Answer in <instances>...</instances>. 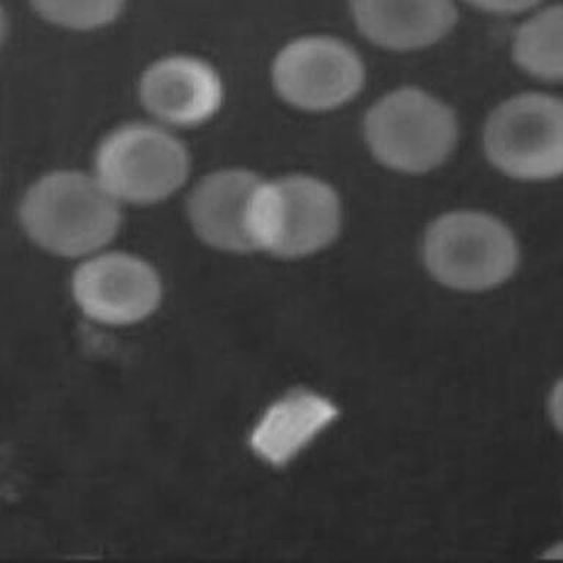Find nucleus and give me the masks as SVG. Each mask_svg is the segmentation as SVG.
<instances>
[{"mask_svg":"<svg viewBox=\"0 0 563 563\" xmlns=\"http://www.w3.org/2000/svg\"><path fill=\"white\" fill-rule=\"evenodd\" d=\"M26 236L40 249L66 258L100 253L121 227V202L95 175L57 170L30 187L21 202Z\"/></svg>","mask_w":563,"mask_h":563,"instance_id":"nucleus-1","label":"nucleus"},{"mask_svg":"<svg viewBox=\"0 0 563 563\" xmlns=\"http://www.w3.org/2000/svg\"><path fill=\"white\" fill-rule=\"evenodd\" d=\"M341 216L338 194L323 180L301 175L262 179L251 200V242L254 251L275 257H306L336 238Z\"/></svg>","mask_w":563,"mask_h":563,"instance_id":"nucleus-2","label":"nucleus"},{"mask_svg":"<svg viewBox=\"0 0 563 563\" xmlns=\"http://www.w3.org/2000/svg\"><path fill=\"white\" fill-rule=\"evenodd\" d=\"M365 140L374 157L402 174H424L446 161L457 140L455 113L418 88H399L368 110Z\"/></svg>","mask_w":563,"mask_h":563,"instance_id":"nucleus-3","label":"nucleus"},{"mask_svg":"<svg viewBox=\"0 0 563 563\" xmlns=\"http://www.w3.org/2000/svg\"><path fill=\"white\" fill-rule=\"evenodd\" d=\"M518 258L512 232L490 214L455 211L435 220L427 231V267L449 288H495L514 275Z\"/></svg>","mask_w":563,"mask_h":563,"instance_id":"nucleus-4","label":"nucleus"},{"mask_svg":"<svg viewBox=\"0 0 563 563\" xmlns=\"http://www.w3.org/2000/svg\"><path fill=\"white\" fill-rule=\"evenodd\" d=\"M189 174L187 147L170 132L130 123L106 136L96 154V178L114 200L154 205L178 191Z\"/></svg>","mask_w":563,"mask_h":563,"instance_id":"nucleus-5","label":"nucleus"},{"mask_svg":"<svg viewBox=\"0 0 563 563\" xmlns=\"http://www.w3.org/2000/svg\"><path fill=\"white\" fill-rule=\"evenodd\" d=\"M484 150L493 166L512 178H556L563 167L562 101L539 92L506 100L487 119Z\"/></svg>","mask_w":563,"mask_h":563,"instance_id":"nucleus-6","label":"nucleus"},{"mask_svg":"<svg viewBox=\"0 0 563 563\" xmlns=\"http://www.w3.org/2000/svg\"><path fill=\"white\" fill-rule=\"evenodd\" d=\"M364 65L354 48L332 37L286 44L273 62V86L286 103L325 112L347 103L364 86Z\"/></svg>","mask_w":563,"mask_h":563,"instance_id":"nucleus-7","label":"nucleus"},{"mask_svg":"<svg viewBox=\"0 0 563 563\" xmlns=\"http://www.w3.org/2000/svg\"><path fill=\"white\" fill-rule=\"evenodd\" d=\"M73 297L88 319L106 325H132L161 307L163 285L156 268L136 255L97 253L73 276Z\"/></svg>","mask_w":563,"mask_h":563,"instance_id":"nucleus-8","label":"nucleus"},{"mask_svg":"<svg viewBox=\"0 0 563 563\" xmlns=\"http://www.w3.org/2000/svg\"><path fill=\"white\" fill-rule=\"evenodd\" d=\"M140 99L166 125L198 126L219 112L222 78L213 66L197 57H165L145 69Z\"/></svg>","mask_w":563,"mask_h":563,"instance_id":"nucleus-9","label":"nucleus"},{"mask_svg":"<svg viewBox=\"0 0 563 563\" xmlns=\"http://www.w3.org/2000/svg\"><path fill=\"white\" fill-rule=\"evenodd\" d=\"M262 178L245 169L206 176L188 202L189 222L207 245L227 253L254 251L250 235L251 200Z\"/></svg>","mask_w":563,"mask_h":563,"instance_id":"nucleus-10","label":"nucleus"},{"mask_svg":"<svg viewBox=\"0 0 563 563\" xmlns=\"http://www.w3.org/2000/svg\"><path fill=\"white\" fill-rule=\"evenodd\" d=\"M351 13L369 42L395 52L440 42L457 20L453 0H351Z\"/></svg>","mask_w":563,"mask_h":563,"instance_id":"nucleus-11","label":"nucleus"},{"mask_svg":"<svg viewBox=\"0 0 563 563\" xmlns=\"http://www.w3.org/2000/svg\"><path fill=\"white\" fill-rule=\"evenodd\" d=\"M338 413L330 400L314 391H289L260 417L251 431V448L267 464L284 466L328 429Z\"/></svg>","mask_w":563,"mask_h":563,"instance_id":"nucleus-12","label":"nucleus"},{"mask_svg":"<svg viewBox=\"0 0 563 563\" xmlns=\"http://www.w3.org/2000/svg\"><path fill=\"white\" fill-rule=\"evenodd\" d=\"M562 34L561 7L545 8L523 22L512 46L519 68L544 81H559L563 75Z\"/></svg>","mask_w":563,"mask_h":563,"instance_id":"nucleus-13","label":"nucleus"},{"mask_svg":"<svg viewBox=\"0 0 563 563\" xmlns=\"http://www.w3.org/2000/svg\"><path fill=\"white\" fill-rule=\"evenodd\" d=\"M44 20L65 29L88 31L117 20L125 0H31Z\"/></svg>","mask_w":563,"mask_h":563,"instance_id":"nucleus-14","label":"nucleus"},{"mask_svg":"<svg viewBox=\"0 0 563 563\" xmlns=\"http://www.w3.org/2000/svg\"><path fill=\"white\" fill-rule=\"evenodd\" d=\"M474 7L493 13H517L537 7L541 0H468Z\"/></svg>","mask_w":563,"mask_h":563,"instance_id":"nucleus-15","label":"nucleus"},{"mask_svg":"<svg viewBox=\"0 0 563 563\" xmlns=\"http://www.w3.org/2000/svg\"><path fill=\"white\" fill-rule=\"evenodd\" d=\"M553 402L552 409L554 412V421L558 422V424H561V387L558 386L556 391L553 394Z\"/></svg>","mask_w":563,"mask_h":563,"instance_id":"nucleus-16","label":"nucleus"},{"mask_svg":"<svg viewBox=\"0 0 563 563\" xmlns=\"http://www.w3.org/2000/svg\"><path fill=\"white\" fill-rule=\"evenodd\" d=\"M4 34H7V18H4V12L2 7H0V44H2Z\"/></svg>","mask_w":563,"mask_h":563,"instance_id":"nucleus-17","label":"nucleus"}]
</instances>
